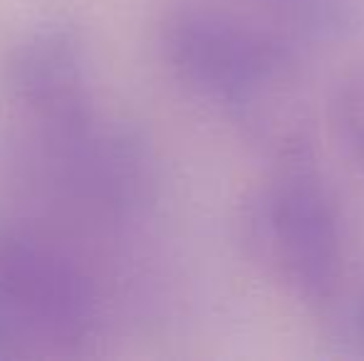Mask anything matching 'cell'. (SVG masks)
<instances>
[{
  "label": "cell",
  "mask_w": 364,
  "mask_h": 361,
  "mask_svg": "<svg viewBox=\"0 0 364 361\" xmlns=\"http://www.w3.org/2000/svg\"><path fill=\"white\" fill-rule=\"evenodd\" d=\"M285 33L345 40L364 28V0H253Z\"/></svg>",
  "instance_id": "obj_4"
},
{
  "label": "cell",
  "mask_w": 364,
  "mask_h": 361,
  "mask_svg": "<svg viewBox=\"0 0 364 361\" xmlns=\"http://www.w3.org/2000/svg\"><path fill=\"white\" fill-rule=\"evenodd\" d=\"M355 324H357V332H360V337L364 339V297L360 299V307H357V319H355Z\"/></svg>",
  "instance_id": "obj_6"
},
{
  "label": "cell",
  "mask_w": 364,
  "mask_h": 361,
  "mask_svg": "<svg viewBox=\"0 0 364 361\" xmlns=\"http://www.w3.org/2000/svg\"><path fill=\"white\" fill-rule=\"evenodd\" d=\"M97 299L68 250L0 231V357H65L92 342Z\"/></svg>",
  "instance_id": "obj_3"
},
{
  "label": "cell",
  "mask_w": 364,
  "mask_h": 361,
  "mask_svg": "<svg viewBox=\"0 0 364 361\" xmlns=\"http://www.w3.org/2000/svg\"><path fill=\"white\" fill-rule=\"evenodd\" d=\"M240 243L265 277L307 307L337 297L345 274L342 218L310 159L280 164L240 203Z\"/></svg>",
  "instance_id": "obj_2"
},
{
  "label": "cell",
  "mask_w": 364,
  "mask_h": 361,
  "mask_svg": "<svg viewBox=\"0 0 364 361\" xmlns=\"http://www.w3.org/2000/svg\"><path fill=\"white\" fill-rule=\"evenodd\" d=\"M330 124L347 159L364 171V62L337 82L330 99Z\"/></svg>",
  "instance_id": "obj_5"
},
{
  "label": "cell",
  "mask_w": 364,
  "mask_h": 361,
  "mask_svg": "<svg viewBox=\"0 0 364 361\" xmlns=\"http://www.w3.org/2000/svg\"><path fill=\"white\" fill-rule=\"evenodd\" d=\"M168 67L216 101L253 144L285 161L310 159V111L288 38L206 5L173 10L161 28Z\"/></svg>",
  "instance_id": "obj_1"
}]
</instances>
